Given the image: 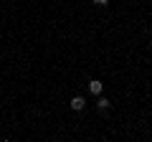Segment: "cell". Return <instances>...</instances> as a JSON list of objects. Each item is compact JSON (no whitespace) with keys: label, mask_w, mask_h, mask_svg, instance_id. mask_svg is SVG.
I'll list each match as a JSON object with an SVG mask.
<instances>
[{"label":"cell","mask_w":152,"mask_h":142,"mask_svg":"<svg viewBox=\"0 0 152 142\" xmlns=\"http://www.w3.org/2000/svg\"><path fill=\"white\" fill-rule=\"evenodd\" d=\"M69 107H71V109H74V112H84V107H86V99H84V97H79V94H76V97H74V99H71V102H69Z\"/></svg>","instance_id":"cell-1"},{"label":"cell","mask_w":152,"mask_h":142,"mask_svg":"<svg viewBox=\"0 0 152 142\" xmlns=\"http://www.w3.org/2000/svg\"><path fill=\"white\" fill-rule=\"evenodd\" d=\"M109 107H112V104H109V99L99 94V99H96V109H99V112L104 114V112H109Z\"/></svg>","instance_id":"cell-2"},{"label":"cell","mask_w":152,"mask_h":142,"mask_svg":"<svg viewBox=\"0 0 152 142\" xmlns=\"http://www.w3.org/2000/svg\"><path fill=\"white\" fill-rule=\"evenodd\" d=\"M102 89H104V84L99 81V79H91V81H89V91H91V94H96V97H99Z\"/></svg>","instance_id":"cell-3"},{"label":"cell","mask_w":152,"mask_h":142,"mask_svg":"<svg viewBox=\"0 0 152 142\" xmlns=\"http://www.w3.org/2000/svg\"><path fill=\"white\" fill-rule=\"evenodd\" d=\"M91 3H94V5H99V8H104V5L109 3V0H91Z\"/></svg>","instance_id":"cell-4"},{"label":"cell","mask_w":152,"mask_h":142,"mask_svg":"<svg viewBox=\"0 0 152 142\" xmlns=\"http://www.w3.org/2000/svg\"><path fill=\"white\" fill-rule=\"evenodd\" d=\"M8 3H15V0H8Z\"/></svg>","instance_id":"cell-5"}]
</instances>
